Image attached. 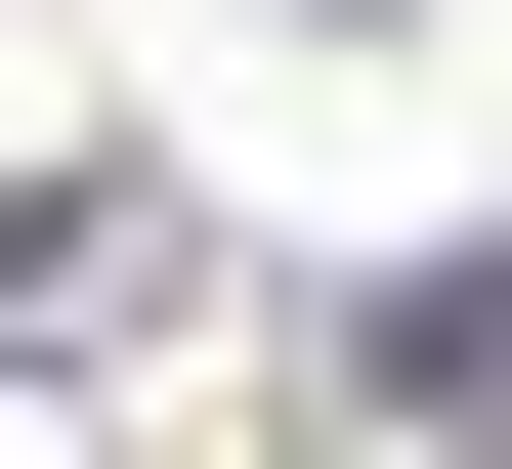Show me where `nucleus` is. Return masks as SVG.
<instances>
[{
    "instance_id": "nucleus-1",
    "label": "nucleus",
    "mask_w": 512,
    "mask_h": 469,
    "mask_svg": "<svg viewBox=\"0 0 512 469\" xmlns=\"http://www.w3.org/2000/svg\"><path fill=\"white\" fill-rule=\"evenodd\" d=\"M384 427H512V256H427V299H384Z\"/></svg>"
}]
</instances>
